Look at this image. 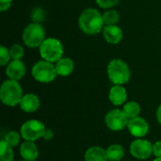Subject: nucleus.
<instances>
[{"label":"nucleus","instance_id":"obj_21","mask_svg":"<svg viewBox=\"0 0 161 161\" xmlns=\"http://www.w3.org/2000/svg\"><path fill=\"white\" fill-rule=\"evenodd\" d=\"M103 19L106 25H117L120 21V13L115 9H108L103 14Z\"/></svg>","mask_w":161,"mask_h":161},{"label":"nucleus","instance_id":"obj_31","mask_svg":"<svg viewBox=\"0 0 161 161\" xmlns=\"http://www.w3.org/2000/svg\"><path fill=\"white\" fill-rule=\"evenodd\" d=\"M153 161H161V158H156Z\"/></svg>","mask_w":161,"mask_h":161},{"label":"nucleus","instance_id":"obj_16","mask_svg":"<svg viewBox=\"0 0 161 161\" xmlns=\"http://www.w3.org/2000/svg\"><path fill=\"white\" fill-rule=\"evenodd\" d=\"M85 161H108L107 150L101 146H92L84 155Z\"/></svg>","mask_w":161,"mask_h":161},{"label":"nucleus","instance_id":"obj_19","mask_svg":"<svg viewBox=\"0 0 161 161\" xmlns=\"http://www.w3.org/2000/svg\"><path fill=\"white\" fill-rule=\"evenodd\" d=\"M13 147L10 146L5 140L0 142V161H13L14 152Z\"/></svg>","mask_w":161,"mask_h":161},{"label":"nucleus","instance_id":"obj_5","mask_svg":"<svg viewBox=\"0 0 161 161\" xmlns=\"http://www.w3.org/2000/svg\"><path fill=\"white\" fill-rule=\"evenodd\" d=\"M39 51L42 59L54 63L62 58L64 49L60 41L55 38H47L39 47Z\"/></svg>","mask_w":161,"mask_h":161},{"label":"nucleus","instance_id":"obj_17","mask_svg":"<svg viewBox=\"0 0 161 161\" xmlns=\"http://www.w3.org/2000/svg\"><path fill=\"white\" fill-rule=\"evenodd\" d=\"M57 74L59 76H68L75 70V62L70 58H62L56 62Z\"/></svg>","mask_w":161,"mask_h":161},{"label":"nucleus","instance_id":"obj_33","mask_svg":"<svg viewBox=\"0 0 161 161\" xmlns=\"http://www.w3.org/2000/svg\"><path fill=\"white\" fill-rule=\"evenodd\" d=\"M108 161H110V160H108Z\"/></svg>","mask_w":161,"mask_h":161},{"label":"nucleus","instance_id":"obj_30","mask_svg":"<svg viewBox=\"0 0 161 161\" xmlns=\"http://www.w3.org/2000/svg\"><path fill=\"white\" fill-rule=\"evenodd\" d=\"M157 120L161 125V104L158 106V110H157Z\"/></svg>","mask_w":161,"mask_h":161},{"label":"nucleus","instance_id":"obj_13","mask_svg":"<svg viewBox=\"0 0 161 161\" xmlns=\"http://www.w3.org/2000/svg\"><path fill=\"white\" fill-rule=\"evenodd\" d=\"M20 108L25 113H33L37 111L41 106L40 98L34 93L25 94L19 104Z\"/></svg>","mask_w":161,"mask_h":161},{"label":"nucleus","instance_id":"obj_20","mask_svg":"<svg viewBox=\"0 0 161 161\" xmlns=\"http://www.w3.org/2000/svg\"><path fill=\"white\" fill-rule=\"evenodd\" d=\"M123 110L125 111V113L129 119H133L140 115L142 108L140 104L137 103L136 101H129L124 105Z\"/></svg>","mask_w":161,"mask_h":161},{"label":"nucleus","instance_id":"obj_14","mask_svg":"<svg viewBox=\"0 0 161 161\" xmlns=\"http://www.w3.org/2000/svg\"><path fill=\"white\" fill-rule=\"evenodd\" d=\"M20 156L23 159L27 161H36L39 158V149L35 142L25 141L20 145Z\"/></svg>","mask_w":161,"mask_h":161},{"label":"nucleus","instance_id":"obj_8","mask_svg":"<svg viewBox=\"0 0 161 161\" xmlns=\"http://www.w3.org/2000/svg\"><path fill=\"white\" fill-rule=\"evenodd\" d=\"M45 130L44 125L38 120H28L25 122L21 128H20V133L25 141L28 142H36L39 139H42L43 133Z\"/></svg>","mask_w":161,"mask_h":161},{"label":"nucleus","instance_id":"obj_24","mask_svg":"<svg viewBox=\"0 0 161 161\" xmlns=\"http://www.w3.org/2000/svg\"><path fill=\"white\" fill-rule=\"evenodd\" d=\"M45 18V12L42 8H35L30 12V19L33 23H40L42 22Z\"/></svg>","mask_w":161,"mask_h":161},{"label":"nucleus","instance_id":"obj_3","mask_svg":"<svg viewBox=\"0 0 161 161\" xmlns=\"http://www.w3.org/2000/svg\"><path fill=\"white\" fill-rule=\"evenodd\" d=\"M108 75L114 85H125L130 80L131 72L126 62L120 58L111 59L108 65Z\"/></svg>","mask_w":161,"mask_h":161},{"label":"nucleus","instance_id":"obj_26","mask_svg":"<svg viewBox=\"0 0 161 161\" xmlns=\"http://www.w3.org/2000/svg\"><path fill=\"white\" fill-rule=\"evenodd\" d=\"M95 2L100 8L109 9L115 7L120 2V0H95Z\"/></svg>","mask_w":161,"mask_h":161},{"label":"nucleus","instance_id":"obj_2","mask_svg":"<svg viewBox=\"0 0 161 161\" xmlns=\"http://www.w3.org/2000/svg\"><path fill=\"white\" fill-rule=\"evenodd\" d=\"M23 89L16 80L8 79L0 88V100L7 107H15L20 104L23 98Z\"/></svg>","mask_w":161,"mask_h":161},{"label":"nucleus","instance_id":"obj_11","mask_svg":"<svg viewBox=\"0 0 161 161\" xmlns=\"http://www.w3.org/2000/svg\"><path fill=\"white\" fill-rule=\"evenodd\" d=\"M26 73L25 63L21 59H11L6 68V75L8 79L19 81L22 79Z\"/></svg>","mask_w":161,"mask_h":161},{"label":"nucleus","instance_id":"obj_28","mask_svg":"<svg viewBox=\"0 0 161 161\" xmlns=\"http://www.w3.org/2000/svg\"><path fill=\"white\" fill-rule=\"evenodd\" d=\"M12 4V0H0V11L4 12L8 10Z\"/></svg>","mask_w":161,"mask_h":161},{"label":"nucleus","instance_id":"obj_12","mask_svg":"<svg viewBox=\"0 0 161 161\" xmlns=\"http://www.w3.org/2000/svg\"><path fill=\"white\" fill-rule=\"evenodd\" d=\"M103 37L106 40L107 42L111 43V44H117L119 43L124 37L123 30L120 26L117 25H105L103 28Z\"/></svg>","mask_w":161,"mask_h":161},{"label":"nucleus","instance_id":"obj_32","mask_svg":"<svg viewBox=\"0 0 161 161\" xmlns=\"http://www.w3.org/2000/svg\"><path fill=\"white\" fill-rule=\"evenodd\" d=\"M20 161H27V160H25V159H23V160H20Z\"/></svg>","mask_w":161,"mask_h":161},{"label":"nucleus","instance_id":"obj_15","mask_svg":"<svg viewBox=\"0 0 161 161\" xmlns=\"http://www.w3.org/2000/svg\"><path fill=\"white\" fill-rule=\"evenodd\" d=\"M108 98L111 104L116 107L125 105L127 99V92L123 85H114L109 91Z\"/></svg>","mask_w":161,"mask_h":161},{"label":"nucleus","instance_id":"obj_7","mask_svg":"<svg viewBox=\"0 0 161 161\" xmlns=\"http://www.w3.org/2000/svg\"><path fill=\"white\" fill-rule=\"evenodd\" d=\"M129 118L125 111L120 108H114L109 110L105 116V124L108 128L114 132H119L127 128Z\"/></svg>","mask_w":161,"mask_h":161},{"label":"nucleus","instance_id":"obj_6","mask_svg":"<svg viewBox=\"0 0 161 161\" xmlns=\"http://www.w3.org/2000/svg\"><path fill=\"white\" fill-rule=\"evenodd\" d=\"M33 78L40 83H50L58 76L56 66L47 60H40L36 62L31 70Z\"/></svg>","mask_w":161,"mask_h":161},{"label":"nucleus","instance_id":"obj_4","mask_svg":"<svg viewBox=\"0 0 161 161\" xmlns=\"http://www.w3.org/2000/svg\"><path fill=\"white\" fill-rule=\"evenodd\" d=\"M22 39L27 47L38 48L45 40V30L40 23H30L25 27Z\"/></svg>","mask_w":161,"mask_h":161},{"label":"nucleus","instance_id":"obj_10","mask_svg":"<svg viewBox=\"0 0 161 161\" xmlns=\"http://www.w3.org/2000/svg\"><path fill=\"white\" fill-rule=\"evenodd\" d=\"M128 132L135 138L141 139L145 137L150 129L149 124L147 121L142 117H136L133 119H129L128 125H127Z\"/></svg>","mask_w":161,"mask_h":161},{"label":"nucleus","instance_id":"obj_1","mask_svg":"<svg viewBox=\"0 0 161 161\" xmlns=\"http://www.w3.org/2000/svg\"><path fill=\"white\" fill-rule=\"evenodd\" d=\"M78 25L80 30L87 35H95L103 31L105 22L103 14L93 8H85L78 18Z\"/></svg>","mask_w":161,"mask_h":161},{"label":"nucleus","instance_id":"obj_25","mask_svg":"<svg viewBox=\"0 0 161 161\" xmlns=\"http://www.w3.org/2000/svg\"><path fill=\"white\" fill-rule=\"evenodd\" d=\"M11 57L9 54V49H8L6 46L1 45L0 46V65L5 66L8 65L11 60Z\"/></svg>","mask_w":161,"mask_h":161},{"label":"nucleus","instance_id":"obj_23","mask_svg":"<svg viewBox=\"0 0 161 161\" xmlns=\"http://www.w3.org/2000/svg\"><path fill=\"white\" fill-rule=\"evenodd\" d=\"M9 54L11 57V59H21L24 57L25 50L21 44L15 43L11 45V47L9 48Z\"/></svg>","mask_w":161,"mask_h":161},{"label":"nucleus","instance_id":"obj_27","mask_svg":"<svg viewBox=\"0 0 161 161\" xmlns=\"http://www.w3.org/2000/svg\"><path fill=\"white\" fill-rule=\"evenodd\" d=\"M153 155L156 158H161V141L153 144Z\"/></svg>","mask_w":161,"mask_h":161},{"label":"nucleus","instance_id":"obj_29","mask_svg":"<svg viewBox=\"0 0 161 161\" xmlns=\"http://www.w3.org/2000/svg\"><path fill=\"white\" fill-rule=\"evenodd\" d=\"M53 137H54V132L50 128H45L42 139L44 141H51L53 139Z\"/></svg>","mask_w":161,"mask_h":161},{"label":"nucleus","instance_id":"obj_9","mask_svg":"<svg viewBox=\"0 0 161 161\" xmlns=\"http://www.w3.org/2000/svg\"><path fill=\"white\" fill-rule=\"evenodd\" d=\"M129 152L131 156L140 160H145L149 158L153 154V144L142 138L133 141L129 146Z\"/></svg>","mask_w":161,"mask_h":161},{"label":"nucleus","instance_id":"obj_18","mask_svg":"<svg viewBox=\"0 0 161 161\" xmlns=\"http://www.w3.org/2000/svg\"><path fill=\"white\" fill-rule=\"evenodd\" d=\"M107 155H108V160L121 161L124 158L125 152L124 147L121 144L113 143L107 148Z\"/></svg>","mask_w":161,"mask_h":161},{"label":"nucleus","instance_id":"obj_22","mask_svg":"<svg viewBox=\"0 0 161 161\" xmlns=\"http://www.w3.org/2000/svg\"><path fill=\"white\" fill-rule=\"evenodd\" d=\"M21 139H22V136H21V133L17 132V131H9L6 134L5 136V141L12 147H16L20 142H21Z\"/></svg>","mask_w":161,"mask_h":161}]
</instances>
